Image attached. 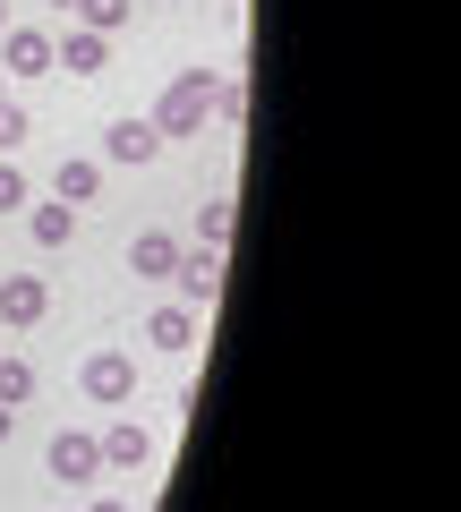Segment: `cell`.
<instances>
[{"instance_id":"1","label":"cell","mask_w":461,"mask_h":512,"mask_svg":"<svg viewBox=\"0 0 461 512\" xmlns=\"http://www.w3.org/2000/svg\"><path fill=\"white\" fill-rule=\"evenodd\" d=\"M205 111H214V69H188L180 86H171L163 103H154V137H188V128H197Z\"/></svg>"},{"instance_id":"2","label":"cell","mask_w":461,"mask_h":512,"mask_svg":"<svg viewBox=\"0 0 461 512\" xmlns=\"http://www.w3.org/2000/svg\"><path fill=\"white\" fill-rule=\"evenodd\" d=\"M77 384H86L94 402H129V393H137V359H129V350H94V359L77 367Z\"/></svg>"},{"instance_id":"3","label":"cell","mask_w":461,"mask_h":512,"mask_svg":"<svg viewBox=\"0 0 461 512\" xmlns=\"http://www.w3.org/2000/svg\"><path fill=\"white\" fill-rule=\"evenodd\" d=\"M171 282H180V308H214L222 299V248H197L171 265Z\"/></svg>"},{"instance_id":"4","label":"cell","mask_w":461,"mask_h":512,"mask_svg":"<svg viewBox=\"0 0 461 512\" xmlns=\"http://www.w3.org/2000/svg\"><path fill=\"white\" fill-rule=\"evenodd\" d=\"M43 308H52V291H43V274H0V325H43Z\"/></svg>"},{"instance_id":"5","label":"cell","mask_w":461,"mask_h":512,"mask_svg":"<svg viewBox=\"0 0 461 512\" xmlns=\"http://www.w3.org/2000/svg\"><path fill=\"white\" fill-rule=\"evenodd\" d=\"M94 453H103L111 470H146V461H154V436H146L137 419H111L103 436H94Z\"/></svg>"},{"instance_id":"6","label":"cell","mask_w":461,"mask_h":512,"mask_svg":"<svg viewBox=\"0 0 461 512\" xmlns=\"http://www.w3.org/2000/svg\"><path fill=\"white\" fill-rule=\"evenodd\" d=\"M43 461H52V478H69V487H77V478H94V470H103L94 436H77V427H60V436L43 444Z\"/></svg>"},{"instance_id":"7","label":"cell","mask_w":461,"mask_h":512,"mask_svg":"<svg viewBox=\"0 0 461 512\" xmlns=\"http://www.w3.org/2000/svg\"><path fill=\"white\" fill-rule=\"evenodd\" d=\"M0 52H9V69H18V77L52 69V35H43V26H0Z\"/></svg>"},{"instance_id":"8","label":"cell","mask_w":461,"mask_h":512,"mask_svg":"<svg viewBox=\"0 0 461 512\" xmlns=\"http://www.w3.org/2000/svg\"><path fill=\"white\" fill-rule=\"evenodd\" d=\"M154 146H163L154 120H111L103 128V154H111V163H154Z\"/></svg>"},{"instance_id":"9","label":"cell","mask_w":461,"mask_h":512,"mask_svg":"<svg viewBox=\"0 0 461 512\" xmlns=\"http://www.w3.org/2000/svg\"><path fill=\"white\" fill-rule=\"evenodd\" d=\"M103 52H111V35H94V26H69V35L52 43V60H60V69H77V77L103 69Z\"/></svg>"},{"instance_id":"10","label":"cell","mask_w":461,"mask_h":512,"mask_svg":"<svg viewBox=\"0 0 461 512\" xmlns=\"http://www.w3.org/2000/svg\"><path fill=\"white\" fill-rule=\"evenodd\" d=\"M94 188H103V163H86V154H69V163L52 171V197L60 205H94Z\"/></svg>"},{"instance_id":"11","label":"cell","mask_w":461,"mask_h":512,"mask_svg":"<svg viewBox=\"0 0 461 512\" xmlns=\"http://www.w3.org/2000/svg\"><path fill=\"white\" fill-rule=\"evenodd\" d=\"M129 265H137L146 282H171V265H180V239H171V231H146V239L129 248Z\"/></svg>"},{"instance_id":"12","label":"cell","mask_w":461,"mask_h":512,"mask_svg":"<svg viewBox=\"0 0 461 512\" xmlns=\"http://www.w3.org/2000/svg\"><path fill=\"white\" fill-rule=\"evenodd\" d=\"M146 342L154 350H188V342H197V308H154L146 316Z\"/></svg>"},{"instance_id":"13","label":"cell","mask_w":461,"mask_h":512,"mask_svg":"<svg viewBox=\"0 0 461 512\" xmlns=\"http://www.w3.org/2000/svg\"><path fill=\"white\" fill-rule=\"evenodd\" d=\"M26 231H35V248H69V231H77V205H35V214H26Z\"/></svg>"},{"instance_id":"14","label":"cell","mask_w":461,"mask_h":512,"mask_svg":"<svg viewBox=\"0 0 461 512\" xmlns=\"http://www.w3.org/2000/svg\"><path fill=\"white\" fill-rule=\"evenodd\" d=\"M129 18H137V0H77V26H94V35H111Z\"/></svg>"},{"instance_id":"15","label":"cell","mask_w":461,"mask_h":512,"mask_svg":"<svg viewBox=\"0 0 461 512\" xmlns=\"http://www.w3.org/2000/svg\"><path fill=\"white\" fill-rule=\"evenodd\" d=\"M35 402V367L26 359H0V410H26Z\"/></svg>"},{"instance_id":"16","label":"cell","mask_w":461,"mask_h":512,"mask_svg":"<svg viewBox=\"0 0 461 512\" xmlns=\"http://www.w3.org/2000/svg\"><path fill=\"white\" fill-rule=\"evenodd\" d=\"M197 239H205V248H222V239H231V205H197Z\"/></svg>"},{"instance_id":"17","label":"cell","mask_w":461,"mask_h":512,"mask_svg":"<svg viewBox=\"0 0 461 512\" xmlns=\"http://www.w3.org/2000/svg\"><path fill=\"white\" fill-rule=\"evenodd\" d=\"M18 146H26V111L0 94V154H18Z\"/></svg>"},{"instance_id":"18","label":"cell","mask_w":461,"mask_h":512,"mask_svg":"<svg viewBox=\"0 0 461 512\" xmlns=\"http://www.w3.org/2000/svg\"><path fill=\"white\" fill-rule=\"evenodd\" d=\"M18 205H26V171L0 154V214H18Z\"/></svg>"},{"instance_id":"19","label":"cell","mask_w":461,"mask_h":512,"mask_svg":"<svg viewBox=\"0 0 461 512\" xmlns=\"http://www.w3.org/2000/svg\"><path fill=\"white\" fill-rule=\"evenodd\" d=\"M214 111H222V120H240V111H248V86H240V77H222V86H214Z\"/></svg>"},{"instance_id":"20","label":"cell","mask_w":461,"mask_h":512,"mask_svg":"<svg viewBox=\"0 0 461 512\" xmlns=\"http://www.w3.org/2000/svg\"><path fill=\"white\" fill-rule=\"evenodd\" d=\"M86 512H129V504H120V495H94V504Z\"/></svg>"},{"instance_id":"21","label":"cell","mask_w":461,"mask_h":512,"mask_svg":"<svg viewBox=\"0 0 461 512\" xmlns=\"http://www.w3.org/2000/svg\"><path fill=\"white\" fill-rule=\"evenodd\" d=\"M9 427H18V410H0V444H9Z\"/></svg>"},{"instance_id":"22","label":"cell","mask_w":461,"mask_h":512,"mask_svg":"<svg viewBox=\"0 0 461 512\" xmlns=\"http://www.w3.org/2000/svg\"><path fill=\"white\" fill-rule=\"evenodd\" d=\"M0 26H9V0H0Z\"/></svg>"},{"instance_id":"23","label":"cell","mask_w":461,"mask_h":512,"mask_svg":"<svg viewBox=\"0 0 461 512\" xmlns=\"http://www.w3.org/2000/svg\"><path fill=\"white\" fill-rule=\"evenodd\" d=\"M52 9H77V0H52Z\"/></svg>"}]
</instances>
